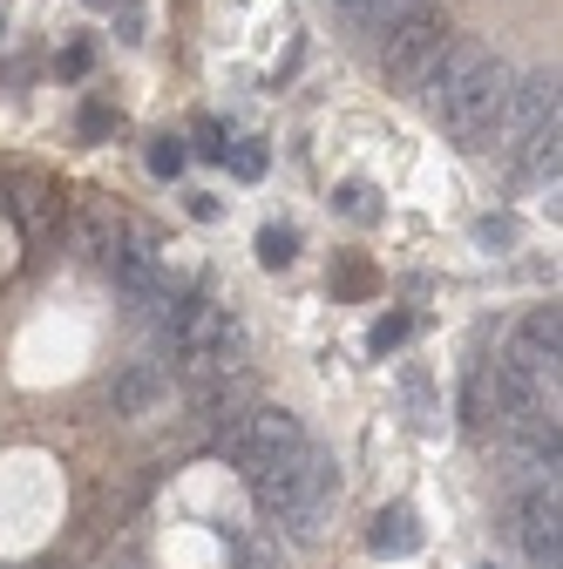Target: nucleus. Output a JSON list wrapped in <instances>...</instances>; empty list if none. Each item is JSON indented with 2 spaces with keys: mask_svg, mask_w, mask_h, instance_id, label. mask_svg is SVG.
Instances as JSON below:
<instances>
[{
  "mask_svg": "<svg viewBox=\"0 0 563 569\" xmlns=\"http://www.w3.org/2000/svg\"><path fill=\"white\" fill-rule=\"evenodd\" d=\"M251 495H258V509H265L278 529H293L299 542H313V536H319V516L333 509V495H339V468H333V455H319V448L306 441L293 461L265 468V475L251 481Z\"/></svg>",
  "mask_w": 563,
  "mask_h": 569,
  "instance_id": "20e7f679",
  "label": "nucleus"
},
{
  "mask_svg": "<svg viewBox=\"0 0 563 569\" xmlns=\"http://www.w3.org/2000/svg\"><path fill=\"white\" fill-rule=\"evenodd\" d=\"M293 258H299V231H293V224H265V231H258V264H265V271H286Z\"/></svg>",
  "mask_w": 563,
  "mask_h": 569,
  "instance_id": "2eb2a0df",
  "label": "nucleus"
},
{
  "mask_svg": "<svg viewBox=\"0 0 563 569\" xmlns=\"http://www.w3.org/2000/svg\"><path fill=\"white\" fill-rule=\"evenodd\" d=\"M516 542H523L530 569H563V495H556V481H536L516 502Z\"/></svg>",
  "mask_w": 563,
  "mask_h": 569,
  "instance_id": "1a4fd4ad",
  "label": "nucleus"
},
{
  "mask_svg": "<svg viewBox=\"0 0 563 569\" xmlns=\"http://www.w3.org/2000/svg\"><path fill=\"white\" fill-rule=\"evenodd\" d=\"M442 54H448V21H442V14H428V8L401 14V21L381 34V68H387V89H394V96H421V89L435 82Z\"/></svg>",
  "mask_w": 563,
  "mask_h": 569,
  "instance_id": "423d86ee",
  "label": "nucleus"
},
{
  "mask_svg": "<svg viewBox=\"0 0 563 569\" xmlns=\"http://www.w3.org/2000/svg\"><path fill=\"white\" fill-rule=\"evenodd\" d=\"M496 413L516 441L543 435V427H556V373L516 360V352H503L496 360Z\"/></svg>",
  "mask_w": 563,
  "mask_h": 569,
  "instance_id": "0eeeda50",
  "label": "nucleus"
},
{
  "mask_svg": "<svg viewBox=\"0 0 563 569\" xmlns=\"http://www.w3.org/2000/svg\"><path fill=\"white\" fill-rule=\"evenodd\" d=\"M225 163H231V177H238V183H258V177H265V150H258V142H231Z\"/></svg>",
  "mask_w": 563,
  "mask_h": 569,
  "instance_id": "dca6fc26",
  "label": "nucleus"
},
{
  "mask_svg": "<svg viewBox=\"0 0 563 569\" xmlns=\"http://www.w3.org/2000/svg\"><path fill=\"white\" fill-rule=\"evenodd\" d=\"M367 549H374V556H394V562H401V556H414V549H421L414 509H407V502L381 509V516H374V529H367Z\"/></svg>",
  "mask_w": 563,
  "mask_h": 569,
  "instance_id": "f8f14e48",
  "label": "nucleus"
},
{
  "mask_svg": "<svg viewBox=\"0 0 563 569\" xmlns=\"http://www.w3.org/2000/svg\"><path fill=\"white\" fill-rule=\"evenodd\" d=\"M475 238H482V244H510V238H516V224H510V218H482V224H475Z\"/></svg>",
  "mask_w": 563,
  "mask_h": 569,
  "instance_id": "412c9836",
  "label": "nucleus"
},
{
  "mask_svg": "<svg viewBox=\"0 0 563 569\" xmlns=\"http://www.w3.org/2000/svg\"><path fill=\"white\" fill-rule=\"evenodd\" d=\"M339 210H346V218H360V224H374V218H381V203H374V190H367V183H339Z\"/></svg>",
  "mask_w": 563,
  "mask_h": 569,
  "instance_id": "6ab92c4d",
  "label": "nucleus"
},
{
  "mask_svg": "<svg viewBox=\"0 0 563 569\" xmlns=\"http://www.w3.org/2000/svg\"><path fill=\"white\" fill-rule=\"evenodd\" d=\"M164 352H170V367L190 373V380H231L251 360V326L231 306H218V299L184 292L164 312Z\"/></svg>",
  "mask_w": 563,
  "mask_h": 569,
  "instance_id": "f03ea898",
  "label": "nucleus"
},
{
  "mask_svg": "<svg viewBox=\"0 0 563 569\" xmlns=\"http://www.w3.org/2000/svg\"><path fill=\"white\" fill-rule=\"evenodd\" d=\"M122 231H129L122 210H109V203H82V210H76V244H82V258H102Z\"/></svg>",
  "mask_w": 563,
  "mask_h": 569,
  "instance_id": "ddd939ff",
  "label": "nucleus"
},
{
  "mask_svg": "<svg viewBox=\"0 0 563 569\" xmlns=\"http://www.w3.org/2000/svg\"><path fill=\"white\" fill-rule=\"evenodd\" d=\"M96 264L109 271V284L129 299V312H144V319H150V312L164 306V258H157V244H150L144 231H122Z\"/></svg>",
  "mask_w": 563,
  "mask_h": 569,
  "instance_id": "6e6552de",
  "label": "nucleus"
},
{
  "mask_svg": "<svg viewBox=\"0 0 563 569\" xmlns=\"http://www.w3.org/2000/svg\"><path fill=\"white\" fill-rule=\"evenodd\" d=\"M61 76H68V82H76V76H89V41H76V48L61 54Z\"/></svg>",
  "mask_w": 563,
  "mask_h": 569,
  "instance_id": "4be33fe9",
  "label": "nucleus"
},
{
  "mask_svg": "<svg viewBox=\"0 0 563 569\" xmlns=\"http://www.w3.org/2000/svg\"><path fill=\"white\" fill-rule=\"evenodd\" d=\"M516 360H530V367H543V373H556V360H563V319H556V306H536L523 326H516Z\"/></svg>",
  "mask_w": 563,
  "mask_h": 569,
  "instance_id": "9b49d317",
  "label": "nucleus"
},
{
  "mask_svg": "<svg viewBox=\"0 0 563 569\" xmlns=\"http://www.w3.org/2000/svg\"><path fill=\"white\" fill-rule=\"evenodd\" d=\"M170 400V367L164 360H122L109 380V413L116 420H150Z\"/></svg>",
  "mask_w": 563,
  "mask_h": 569,
  "instance_id": "9d476101",
  "label": "nucleus"
},
{
  "mask_svg": "<svg viewBox=\"0 0 563 569\" xmlns=\"http://www.w3.org/2000/svg\"><path fill=\"white\" fill-rule=\"evenodd\" d=\"M225 150H231V136H225L218 122H197V157H210V163H225Z\"/></svg>",
  "mask_w": 563,
  "mask_h": 569,
  "instance_id": "aec40b11",
  "label": "nucleus"
},
{
  "mask_svg": "<svg viewBox=\"0 0 563 569\" xmlns=\"http://www.w3.org/2000/svg\"><path fill=\"white\" fill-rule=\"evenodd\" d=\"M510 61L496 48H482V41H448L442 68H435V82L421 89L435 102V122L462 142V150H488V136H496L503 109H510Z\"/></svg>",
  "mask_w": 563,
  "mask_h": 569,
  "instance_id": "f257e3e1",
  "label": "nucleus"
},
{
  "mask_svg": "<svg viewBox=\"0 0 563 569\" xmlns=\"http://www.w3.org/2000/svg\"><path fill=\"white\" fill-rule=\"evenodd\" d=\"M333 8H339V21H354L360 34H387L401 14L421 8V0H333Z\"/></svg>",
  "mask_w": 563,
  "mask_h": 569,
  "instance_id": "4468645a",
  "label": "nucleus"
},
{
  "mask_svg": "<svg viewBox=\"0 0 563 569\" xmlns=\"http://www.w3.org/2000/svg\"><path fill=\"white\" fill-rule=\"evenodd\" d=\"M184 163H190V150H184L177 136H157V142H150V170H157V177H177Z\"/></svg>",
  "mask_w": 563,
  "mask_h": 569,
  "instance_id": "a211bd4d",
  "label": "nucleus"
},
{
  "mask_svg": "<svg viewBox=\"0 0 563 569\" xmlns=\"http://www.w3.org/2000/svg\"><path fill=\"white\" fill-rule=\"evenodd\" d=\"M556 142H563V122H556V68H536L510 89V109L488 136V150L503 157L510 177L523 183H556Z\"/></svg>",
  "mask_w": 563,
  "mask_h": 569,
  "instance_id": "7ed1b4c3",
  "label": "nucleus"
},
{
  "mask_svg": "<svg viewBox=\"0 0 563 569\" xmlns=\"http://www.w3.org/2000/svg\"><path fill=\"white\" fill-rule=\"evenodd\" d=\"M299 448H306V420H299L293 407H251V413H238V420L218 427V455H225L245 481H258V475L278 468V461H293Z\"/></svg>",
  "mask_w": 563,
  "mask_h": 569,
  "instance_id": "39448f33",
  "label": "nucleus"
},
{
  "mask_svg": "<svg viewBox=\"0 0 563 569\" xmlns=\"http://www.w3.org/2000/svg\"><path fill=\"white\" fill-rule=\"evenodd\" d=\"M407 332H414V319H407V312H387V319H381V326L367 332V346H374V352H381V360H387V352H394V346H401Z\"/></svg>",
  "mask_w": 563,
  "mask_h": 569,
  "instance_id": "f3484780",
  "label": "nucleus"
}]
</instances>
